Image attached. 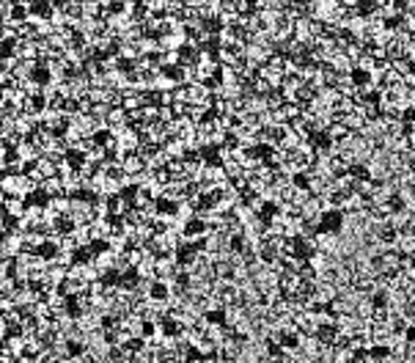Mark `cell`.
Returning a JSON list of instances; mask_svg holds the SVG:
<instances>
[{
    "instance_id": "obj_1",
    "label": "cell",
    "mask_w": 415,
    "mask_h": 363,
    "mask_svg": "<svg viewBox=\"0 0 415 363\" xmlns=\"http://www.w3.org/2000/svg\"><path fill=\"white\" fill-rule=\"evenodd\" d=\"M209 339H212L215 344H223V341H226L223 339V327H209Z\"/></svg>"
}]
</instances>
